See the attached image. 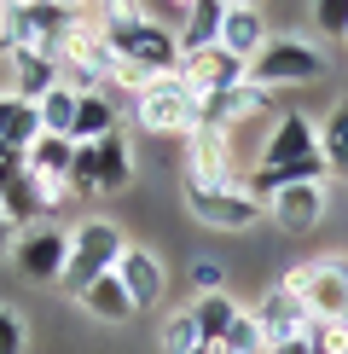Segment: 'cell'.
Segmentation results:
<instances>
[{"label":"cell","instance_id":"1","mask_svg":"<svg viewBox=\"0 0 348 354\" xmlns=\"http://www.w3.org/2000/svg\"><path fill=\"white\" fill-rule=\"evenodd\" d=\"M99 29H105V47L122 64H139L145 76H174L180 70V41L174 29H163L145 6H99Z\"/></svg>","mask_w":348,"mask_h":354},{"label":"cell","instance_id":"2","mask_svg":"<svg viewBox=\"0 0 348 354\" xmlns=\"http://www.w3.org/2000/svg\"><path fill=\"white\" fill-rule=\"evenodd\" d=\"M180 198L203 227L215 232H250L261 221V198L250 192V174H226V180H197V174H180Z\"/></svg>","mask_w":348,"mask_h":354},{"label":"cell","instance_id":"3","mask_svg":"<svg viewBox=\"0 0 348 354\" xmlns=\"http://www.w3.org/2000/svg\"><path fill=\"white\" fill-rule=\"evenodd\" d=\"M122 250H128V232L116 227V221H105V215L81 221V227L70 232V268H64V279H58V290H64V297H81L93 279L116 273Z\"/></svg>","mask_w":348,"mask_h":354},{"label":"cell","instance_id":"4","mask_svg":"<svg viewBox=\"0 0 348 354\" xmlns=\"http://www.w3.org/2000/svg\"><path fill=\"white\" fill-rule=\"evenodd\" d=\"M331 58L319 41H302V35H273L267 53L250 64V82L261 87V93H279V87H313L325 82Z\"/></svg>","mask_w":348,"mask_h":354},{"label":"cell","instance_id":"5","mask_svg":"<svg viewBox=\"0 0 348 354\" xmlns=\"http://www.w3.org/2000/svg\"><path fill=\"white\" fill-rule=\"evenodd\" d=\"M279 285L308 308L313 319H331V326H348V261L342 256H319V261H296Z\"/></svg>","mask_w":348,"mask_h":354},{"label":"cell","instance_id":"6","mask_svg":"<svg viewBox=\"0 0 348 354\" xmlns=\"http://www.w3.org/2000/svg\"><path fill=\"white\" fill-rule=\"evenodd\" d=\"M134 122L145 128V134H180V140H192L203 128V99L180 76H157L145 93H134Z\"/></svg>","mask_w":348,"mask_h":354},{"label":"cell","instance_id":"7","mask_svg":"<svg viewBox=\"0 0 348 354\" xmlns=\"http://www.w3.org/2000/svg\"><path fill=\"white\" fill-rule=\"evenodd\" d=\"M12 268L23 279H35V285H58L70 268V239L58 227H29L18 244H12Z\"/></svg>","mask_w":348,"mask_h":354},{"label":"cell","instance_id":"8","mask_svg":"<svg viewBox=\"0 0 348 354\" xmlns=\"http://www.w3.org/2000/svg\"><path fill=\"white\" fill-rule=\"evenodd\" d=\"M319 157V116H302V111H284L273 122L267 145H261V163L255 169H290V163H308Z\"/></svg>","mask_w":348,"mask_h":354},{"label":"cell","instance_id":"9","mask_svg":"<svg viewBox=\"0 0 348 354\" xmlns=\"http://www.w3.org/2000/svg\"><path fill=\"white\" fill-rule=\"evenodd\" d=\"M250 314H255L261 337H267V348L296 343V337H308V326H313V314H308V308H302L296 297H290L284 285H267V290H261V302L250 308Z\"/></svg>","mask_w":348,"mask_h":354},{"label":"cell","instance_id":"10","mask_svg":"<svg viewBox=\"0 0 348 354\" xmlns=\"http://www.w3.org/2000/svg\"><path fill=\"white\" fill-rule=\"evenodd\" d=\"M267 41H273V24H267V12L261 6H244V0H226V24H221V53H232L244 70L255 64L261 53H267Z\"/></svg>","mask_w":348,"mask_h":354},{"label":"cell","instance_id":"11","mask_svg":"<svg viewBox=\"0 0 348 354\" xmlns=\"http://www.w3.org/2000/svg\"><path fill=\"white\" fill-rule=\"evenodd\" d=\"M186 87H192L197 99H209V93H226V87H238V82H250V70L238 64L232 53H221V47H209V53H186L180 58V70H174Z\"/></svg>","mask_w":348,"mask_h":354},{"label":"cell","instance_id":"12","mask_svg":"<svg viewBox=\"0 0 348 354\" xmlns=\"http://www.w3.org/2000/svg\"><path fill=\"white\" fill-rule=\"evenodd\" d=\"M267 111H273V93H261L255 82H238V87H226V93L203 99V128L232 134L238 122H255V116H267Z\"/></svg>","mask_w":348,"mask_h":354},{"label":"cell","instance_id":"13","mask_svg":"<svg viewBox=\"0 0 348 354\" xmlns=\"http://www.w3.org/2000/svg\"><path fill=\"white\" fill-rule=\"evenodd\" d=\"M116 279L128 285L134 308H157V302H163V290H168V268L157 261V250H139V244H128V250H122V261H116Z\"/></svg>","mask_w":348,"mask_h":354},{"label":"cell","instance_id":"14","mask_svg":"<svg viewBox=\"0 0 348 354\" xmlns=\"http://www.w3.org/2000/svg\"><path fill=\"white\" fill-rule=\"evenodd\" d=\"M267 215L279 221L284 232H313L325 221V186H284L267 198Z\"/></svg>","mask_w":348,"mask_h":354},{"label":"cell","instance_id":"15","mask_svg":"<svg viewBox=\"0 0 348 354\" xmlns=\"http://www.w3.org/2000/svg\"><path fill=\"white\" fill-rule=\"evenodd\" d=\"M186 174H197V180H226L232 169V134L221 128H197L192 140H186Z\"/></svg>","mask_w":348,"mask_h":354},{"label":"cell","instance_id":"16","mask_svg":"<svg viewBox=\"0 0 348 354\" xmlns=\"http://www.w3.org/2000/svg\"><path fill=\"white\" fill-rule=\"evenodd\" d=\"M110 134H122V116H116L110 87L81 93L76 99V134H70V145H99V140H110Z\"/></svg>","mask_w":348,"mask_h":354},{"label":"cell","instance_id":"17","mask_svg":"<svg viewBox=\"0 0 348 354\" xmlns=\"http://www.w3.org/2000/svg\"><path fill=\"white\" fill-rule=\"evenodd\" d=\"M134 180V145L128 134H110L93 145V192H122Z\"/></svg>","mask_w":348,"mask_h":354},{"label":"cell","instance_id":"18","mask_svg":"<svg viewBox=\"0 0 348 354\" xmlns=\"http://www.w3.org/2000/svg\"><path fill=\"white\" fill-rule=\"evenodd\" d=\"M221 24H226V0H192L186 29L174 35V41H180V58H186V53H209V47H221Z\"/></svg>","mask_w":348,"mask_h":354},{"label":"cell","instance_id":"19","mask_svg":"<svg viewBox=\"0 0 348 354\" xmlns=\"http://www.w3.org/2000/svg\"><path fill=\"white\" fill-rule=\"evenodd\" d=\"M6 70H12V93L29 99V105H41L58 87V58H47V53H18Z\"/></svg>","mask_w":348,"mask_h":354},{"label":"cell","instance_id":"20","mask_svg":"<svg viewBox=\"0 0 348 354\" xmlns=\"http://www.w3.org/2000/svg\"><path fill=\"white\" fill-rule=\"evenodd\" d=\"M76 302H81V308H87V314H93V319H105V326H122V319L134 314V297H128V285H122V279H116V273L93 279V285H87V290H81Z\"/></svg>","mask_w":348,"mask_h":354},{"label":"cell","instance_id":"21","mask_svg":"<svg viewBox=\"0 0 348 354\" xmlns=\"http://www.w3.org/2000/svg\"><path fill=\"white\" fill-rule=\"evenodd\" d=\"M186 314H192V326H197V337H203V343H209V348H221V337L232 331V319H238L244 308L221 290V297H192V308H186Z\"/></svg>","mask_w":348,"mask_h":354},{"label":"cell","instance_id":"22","mask_svg":"<svg viewBox=\"0 0 348 354\" xmlns=\"http://www.w3.org/2000/svg\"><path fill=\"white\" fill-rule=\"evenodd\" d=\"M319 157H325L331 174L348 180V99H337V105L319 116Z\"/></svg>","mask_w":348,"mask_h":354},{"label":"cell","instance_id":"23","mask_svg":"<svg viewBox=\"0 0 348 354\" xmlns=\"http://www.w3.org/2000/svg\"><path fill=\"white\" fill-rule=\"evenodd\" d=\"M0 215H6V227H29V221H41L47 215V203H41V186H35V174H18L6 192H0Z\"/></svg>","mask_w":348,"mask_h":354},{"label":"cell","instance_id":"24","mask_svg":"<svg viewBox=\"0 0 348 354\" xmlns=\"http://www.w3.org/2000/svg\"><path fill=\"white\" fill-rule=\"evenodd\" d=\"M70 157H76V145L70 140H52V134H41L35 145H29V174H47V180H70Z\"/></svg>","mask_w":348,"mask_h":354},{"label":"cell","instance_id":"25","mask_svg":"<svg viewBox=\"0 0 348 354\" xmlns=\"http://www.w3.org/2000/svg\"><path fill=\"white\" fill-rule=\"evenodd\" d=\"M76 99L81 93H70V87H52L47 99H41V134H52V140H70L76 134Z\"/></svg>","mask_w":348,"mask_h":354},{"label":"cell","instance_id":"26","mask_svg":"<svg viewBox=\"0 0 348 354\" xmlns=\"http://www.w3.org/2000/svg\"><path fill=\"white\" fill-rule=\"evenodd\" d=\"M221 354H267V337H261V326H255L250 308H244V314L232 319V331L221 337Z\"/></svg>","mask_w":348,"mask_h":354},{"label":"cell","instance_id":"27","mask_svg":"<svg viewBox=\"0 0 348 354\" xmlns=\"http://www.w3.org/2000/svg\"><path fill=\"white\" fill-rule=\"evenodd\" d=\"M157 348H163V354H197V348H203V337H197V326H192V314L163 319V337H157Z\"/></svg>","mask_w":348,"mask_h":354},{"label":"cell","instance_id":"28","mask_svg":"<svg viewBox=\"0 0 348 354\" xmlns=\"http://www.w3.org/2000/svg\"><path fill=\"white\" fill-rule=\"evenodd\" d=\"M186 279H192L197 297H221V290H226V261L221 256H192V273H186Z\"/></svg>","mask_w":348,"mask_h":354},{"label":"cell","instance_id":"29","mask_svg":"<svg viewBox=\"0 0 348 354\" xmlns=\"http://www.w3.org/2000/svg\"><path fill=\"white\" fill-rule=\"evenodd\" d=\"M313 24H319V35L348 41V0H319V6H313Z\"/></svg>","mask_w":348,"mask_h":354},{"label":"cell","instance_id":"30","mask_svg":"<svg viewBox=\"0 0 348 354\" xmlns=\"http://www.w3.org/2000/svg\"><path fill=\"white\" fill-rule=\"evenodd\" d=\"M308 343L319 354H348V326H331V319H313L308 326Z\"/></svg>","mask_w":348,"mask_h":354},{"label":"cell","instance_id":"31","mask_svg":"<svg viewBox=\"0 0 348 354\" xmlns=\"http://www.w3.org/2000/svg\"><path fill=\"white\" fill-rule=\"evenodd\" d=\"M29 348V331H23V319L12 314L6 302H0V354H23Z\"/></svg>","mask_w":348,"mask_h":354},{"label":"cell","instance_id":"32","mask_svg":"<svg viewBox=\"0 0 348 354\" xmlns=\"http://www.w3.org/2000/svg\"><path fill=\"white\" fill-rule=\"evenodd\" d=\"M12 111H18V93L0 87V140H6V128H12Z\"/></svg>","mask_w":348,"mask_h":354},{"label":"cell","instance_id":"33","mask_svg":"<svg viewBox=\"0 0 348 354\" xmlns=\"http://www.w3.org/2000/svg\"><path fill=\"white\" fill-rule=\"evenodd\" d=\"M267 354H319L308 337H296V343H279V348H267Z\"/></svg>","mask_w":348,"mask_h":354},{"label":"cell","instance_id":"34","mask_svg":"<svg viewBox=\"0 0 348 354\" xmlns=\"http://www.w3.org/2000/svg\"><path fill=\"white\" fill-rule=\"evenodd\" d=\"M6 232H12V227H6V215H0V244H6Z\"/></svg>","mask_w":348,"mask_h":354}]
</instances>
